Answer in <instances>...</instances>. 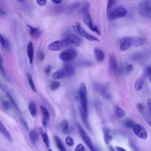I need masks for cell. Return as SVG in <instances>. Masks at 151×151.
I'll list each match as a JSON object with an SVG mask.
<instances>
[{
  "mask_svg": "<svg viewBox=\"0 0 151 151\" xmlns=\"http://www.w3.org/2000/svg\"><path fill=\"white\" fill-rule=\"evenodd\" d=\"M81 44L70 40L64 39L53 42L49 45L48 48L53 51L59 50L62 48L68 47H78Z\"/></svg>",
  "mask_w": 151,
  "mask_h": 151,
  "instance_id": "obj_1",
  "label": "cell"
},
{
  "mask_svg": "<svg viewBox=\"0 0 151 151\" xmlns=\"http://www.w3.org/2000/svg\"><path fill=\"white\" fill-rule=\"evenodd\" d=\"M74 72L73 66L70 64H66L62 68L52 74V78L54 79H57L71 76L73 75Z\"/></svg>",
  "mask_w": 151,
  "mask_h": 151,
  "instance_id": "obj_2",
  "label": "cell"
},
{
  "mask_svg": "<svg viewBox=\"0 0 151 151\" xmlns=\"http://www.w3.org/2000/svg\"><path fill=\"white\" fill-rule=\"evenodd\" d=\"M79 95L81 107L86 115L88 116L87 90L85 83H81L79 88Z\"/></svg>",
  "mask_w": 151,
  "mask_h": 151,
  "instance_id": "obj_3",
  "label": "cell"
},
{
  "mask_svg": "<svg viewBox=\"0 0 151 151\" xmlns=\"http://www.w3.org/2000/svg\"><path fill=\"white\" fill-rule=\"evenodd\" d=\"M140 14L142 16L150 19L151 16V0H143L139 6Z\"/></svg>",
  "mask_w": 151,
  "mask_h": 151,
  "instance_id": "obj_4",
  "label": "cell"
},
{
  "mask_svg": "<svg viewBox=\"0 0 151 151\" xmlns=\"http://www.w3.org/2000/svg\"><path fill=\"white\" fill-rule=\"evenodd\" d=\"M73 27L75 32L76 33L87 40L91 41L98 42L99 41V40L97 38L90 35L85 31L79 22H76Z\"/></svg>",
  "mask_w": 151,
  "mask_h": 151,
  "instance_id": "obj_5",
  "label": "cell"
},
{
  "mask_svg": "<svg viewBox=\"0 0 151 151\" xmlns=\"http://www.w3.org/2000/svg\"><path fill=\"white\" fill-rule=\"evenodd\" d=\"M77 126L80 136L83 140L91 151L95 150L89 136L81 126L79 122H77Z\"/></svg>",
  "mask_w": 151,
  "mask_h": 151,
  "instance_id": "obj_6",
  "label": "cell"
},
{
  "mask_svg": "<svg viewBox=\"0 0 151 151\" xmlns=\"http://www.w3.org/2000/svg\"><path fill=\"white\" fill-rule=\"evenodd\" d=\"M107 14L109 19L113 20L124 17L127 14V11L123 7H119L112 9Z\"/></svg>",
  "mask_w": 151,
  "mask_h": 151,
  "instance_id": "obj_7",
  "label": "cell"
},
{
  "mask_svg": "<svg viewBox=\"0 0 151 151\" xmlns=\"http://www.w3.org/2000/svg\"><path fill=\"white\" fill-rule=\"evenodd\" d=\"M76 50L73 48L66 49L63 51L59 55V58L63 60L69 61L74 59L77 56Z\"/></svg>",
  "mask_w": 151,
  "mask_h": 151,
  "instance_id": "obj_8",
  "label": "cell"
},
{
  "mask_svg": "<svg viewBox=\"0 0 151 151\" xmlns=\"http://www.w3.org/2000/svg\"><path fill=\"white\" fill-rule=\"evenodd\" d=\"M93 87L94 90L100 93L106 98L109 99L110 94L106 87L100 83L96 82L93 83Z\"/></svg>",
  "mask_w": 151,
  "mask_h": 151,
  "instance_id": "obj_9",
  "label": "cell"
},
{
  "mask_svg": "<svg viewBox=\"0 0 151 151\" xmlns=\"http://www.w3.org/2000/svg\"><path fill=\"white\" fill-rule=\"evenodd\" d=\"M132 128L134 133L139 138L142 139L147 138L148 136L147 131L142 125L139 124H135Z\"/></svg>",
  "mask_w": 151,
  "mask_h": 151,
  "instance_id": "obj_10",
  "label": "cell"
},
{
  "mask_svg": "<svg viewBox=\"0 0 151 151\" xmlns=\"http://www.w3.org/2000/svg\"><path fill=\"white\" fill-rule=\"evenodd\" d=\"M83 21L91 30L96 32L99 35H100V32L97 27L93 25L91 17L89 12L84 14Z\"/></svg>",
  "mask_w": 151,
  "mask_h": 151,
  "instance_id": "obj_11",
  "label": "cell"
},
{
  "mask_svg": "<svg viewBox=\"0 0 151 151\" xmlns=\"http://www.w3.org/2000/svg\"><path fill=\"white\" fill-rule=\"evenodd\" d=\"M132 45L131 37H124L120 40L119 49L122 51H124L128 49Z\"/></svg>",
  "mask_w": 151,
  "mask_h": 151,
  "instance_id": "obj_12",
  "label": "cell"
},
{
  "mask_svg": "<svg viewBox=\"0 0 151 151\" xmlns=\"http://www.w3.org/2000/svg\"><path fill=\"white\" fill-rule=\"evenodd\" d=\"M109 64L110 69L114 73H116L118 66L116 57L114 54L111 53L109 55Z\"/></svg>",
  "mask_w": 151,
  "mask_h": 151,
  "instance_id": "obj_13",
  "label": "cell"
},
{
  "mask_svg": "<svg viewBox=\"0 0 151 151\" xmlns=\"http://www.w3.org/2000/svg\"><path fill=\"white\" fill-rule=\"evenodd\" d=\"M64 39L78 42L80 44L82 42V40L77 35L71 33L70 30L66 31L64 34Z\"/></svg>",
  "mask_w": 151,
  "mask_h": 151,
  "instance_id": "obj_14",
  "label": "cell"
},
{
  "mask_svg": "<svg viewBox=\"0 0 151 151\" xmlns=\"http://www.w3.org/2000/svg\"><path fill=\"white\" fill-rule=\"evenodd\" d=\"M40 109L42 114V124L44 126H46L50 121V113L48 110L44 106L41 105Z\"/></svg>",
  "mask_w": 151,
  "mask_h": 151,
  "instance_id": "obj_15",
  "label": "cell"
},
{
  "mask_svg": "<svg viewBox=\"0 0 151 151\" xmlns=\"http://www.w3.org/2000/svg\"><path fill=\"white\" fill-rule=\"evenodd\" d=\"M0 132L9 142L11 143L13 142L12 136L0 120Z\"/></svg>",
  "mask_w": 151,
  "mask_h": 151,
  "instance_id": "obj_16",
  "label": "cell"
},
{
  "mask_svg": "<svg viewBox=\"0 0 151 151\" xmlns=\"http://www.w3.org/2000/svg\"><path fill=\"white\" fill-rule=\"evenodd\" d=\"M27 26L29 29V34L32 37L37 39L41 36L42 32L39 29L33 27L29 25H27Z\"/></svg>",
  "mask_w": 151,
  "mask_h": 151,
  "instance_id": "obj_17",
  "label": "cell"
},
{
  "mask_svg": "<svg viewBox=\"0 0 151 151\" xmlns=\"http://www.w3.org/2000/svg\"><path fill=\"white\" fill-rule=\"evenodd\" d=\"M102 130L104 142L106 144H108L112 140L113 136L110 130L107 128H103Z\"/></svg>",
  "mask_w": 151,
  "mask_h": 151,
  "instance_id": "obj_18",
  "label": "cell"
},
{
  "mask_svg": "<svg viewBox=\"0 0 151 151\" xmlns=\"http://www.w3.org/2000/svg\"><path fill=\"white\" fill-rule=\"evenodd\" d=\"M29 136L31 144L34 145H36L38 140L37 132L35 130L32 129L29 132Z\"/></svg>",
  "mask_w": 151,
  "mask_h": 151,
  "instance_id": "obj_19",
  "label": "cell"
},
{
  "mask_svg": "<svg viewBox=\"0 0 151 151\" xmlns=\"http://www.w3.org/2000/svg\"><path fill=\"white\" fill-rule=\"evenodd\" d=\"M81 116L84 125L88 130L90 132H91V128L87 119V116L86 115L83 110L81 107L79 108Z\"/></svg>",
  "mask_w": 151,
  "mask_h": 151,
  "instance_id": "obj_20",
  "label": "cell"
},
{
  "mask_svg": "<svg viewBox=\"0 0 151 151\" xmlns=\"http://www.w3.org/2000/svg\"><path fill=\"white\" fill-rule=\"evenodd\" d=\"M27 52L30 64H32L33 62L34 56V49L33 44L31 42H30L27 45Z\"/></svg>",
  "mask_w": 151,
  "mask_h": 151,
  "instance_id": "obj_21",
  "label": "cell"
},
{
  "mask_svg": "<svg viewBox=\"0 0 151 151\" xmlns=\"http://www.w3.org/2000/svg\"><path fill=\"white\" fill-rule=\"evenodd\" d=\"M132 45L135 47H139L142 45L144 43V38L137 37H131Z\"/></svg>",
  "mask_w": 151,
  "mask_h": 151,
  "instance_id": "obj_22",
  "label": "cell"
},
{
  "mask_svg": "<svg viewBox=\"0 0 151 151\" xmlns=\"http://www.w3.org/2000/svg\"><path fill=\"white\" fill-rule=\"evenodd\" d=\"M28 109L31 116L35 117L36 114L37 108L36 104L33 101H30L28 105Z\"/></svg>",
  "mask_w": 151,
  "mask_h": 151,
  "instance_id": "obj_23",
  "label": "cell"
},
{
  "mask_svg": "<svg viewBox=\"0 0 151 151\" xmlns=\"http://www.w3.org/2000/svg\"><path fill=\"white\" fill-rule=\"evenodd\" d=\"M93 52L95 56L98 61H102L104 60V54L101 50L97 47H95Z\"/></svg>",
  "mask_w": 151,
  "mask_h": 151,
  "instance_id": "obj_24",
  "label": "cell"
},
{
  "mask_svg": "<svg viewBox=\"0 0 151 151\" xmlns=\"http://www.w3.org/2000/svg\"><path fill=\"white\" fill-rule=\"evenodd\" d=\"M134 121L130 119H126L122 120V124L125 127L128 129L133 128L135 124Z\"/></svg>",
  "mask_w": 151,
  "mask_h": 151,
  "instance_id": "obj_25",
  "label": "cell"
},
{
  "mask_svg": "<svg viewBox=\"0 0 151 151\" xmlns=\"http://www.w3.org/2000/svg\"><path fill=\"white\" fill-rule=\"evenodd\" d=\"M2 60L0 56V73L4 79L6 81L10 82V78L3 68L2 65Z\"/></svg>",
  "mask_w": 151,
  "mask_h": 151,
  "instance_id": "obj_26",
  "label": "cell"
},
{
  "mask_svg": "<svg viewBox=\"0 0 151 151\" xmlns=\"http://www.w3.org/2000/svg\"><path fill=\"white\" fill-rule=\"evenodd\" d=\"M90 4L89 2L87 1H84L82 5L81 12L83 15L89 12Z\"/></svg>",
  "mask_w": 151,
  "mask_h": 151,
  "instance_id": "obj_27",
  "label": "cell"
},
{
  "mask_svg": "<svg viewBox=\"0 0 151 151\" xmlns=\"http://www.w3.org/2000/svg\"><path fill=\"white\" fill-rule=\"evenodd\" d=\"M78 65L84 67H89L93 65L92 62L87 60H79L78 62Z\"/></svg>",
  "mask_w": 151,
  "mask_h": 151,
  "instance_id": "obj_28",
  "label": "cell"
},
{
  "mask_svg": "<svg viewBox=\"0 0 151 151\" xmlns=\"http://www.w3.org/2000/svg\"><path fill=\"white\" fill-rule=\"evenodd\" d=\"M144 80L142 78H139L137 79L135 82L134 87L137 91L140 90L142 88L144 84Z\"/></svg>",
  "mask_w": 151,
  "mask_h": 151,
  "instance_id": "obj_29",
  "label": "cell"
},
{
  "mask_svg": "<svg viewBox=\"0 0 151 151\" xmlns=\"http://www.w3.org/2000/svg\"><path fill=\"white\" fill-rule=\"evenodd\" d=\"M27 78L31 89L33 91L36 92L37 90L31 74L29 73H28L27 74Z\"/></svg>",
  "mask_w": 151,
  "mask_h": 151,
  "instance_id": "obj_30",
  "label": "cell"
},
{
  "mask_svg": "<svg viewBox=\"0 0 151 151\" xmlns=\"http://www.w3.org/2000/svg\"><path fill=\"white\" fill-rule=\"evenodd\" d=\"M144 57L142 53H138L134 54L130 56V58L133 60L139 61L142 60Z\"/></svg>",
  "mask_w": 151,
  "mask_h": 151,
  "instance_id": "obj_31",
  "label": "cell"
},
{
  "mask_svg": "<svg viewBox=\"0 0 151 151\" xmlns=\"http://www.w3.org/2000/svg\"><path fill=\"white\" fill-rule=\"evenodd\" d=\"M55 139L57 146L60 150L62 151H66L65 149L62 144L60 138L58 137L55 136Z\"/></svg>",
  "mask_w": 151,
  "mask_h": 151,
  "instance_id": "obj_32",
  "label": "cell"
},
{
  "mask_svg": "<svg viewBox=\"0 0 151 151\" xmlns=\"http://www.w3.org/2000/svg\"><path fill=\"white\" fill-rule=\"evenodd\" d=\"M6 94L9 98V99L11 102L12 104L15 107V109L19 113L20 115H22V113L21 111L19 108L18 106H17V104H16V102L14 101V99L11 96V95L9 94V93L8 92H6Z\"/></svg>",
  "mask_w": 151,
  "mask_h": 151,
  "instance_id": "obj_33",
  "label": "cell"
},
{
  "mask_svg": "<svg viewBox=\"0 0 151 151\" xmlns=\"http://www.w3.org/2000/svg\"><path fill=\"white\" fill-rule=\"evenodd\" d=\"M60 127L62 130L65 132L68 129V122L65 119L62 120L60 123Z\"/></svg>",
  "mask_w": 151,
  "mask_h": 151,
  "instance_id": "obj_34",
  "label": "cell"
},
{
  "mask_svg": "<svg viewBox=\"0 0 151 151\" xmlns=\"http://www.w3.org/2000/svg\"><path fill=\"white\" fill-rule=\"evenodd\" d=\"M116 2V0H108L107 6V13L112 9Z\"/></svg>",
  "mask_w": 151,
  "mask_h": 151,
  "instance_id": "obj_35",
  "label": "cell"
},
{
  "mask_svg": "<svg viewBox=\"0 0 151 151\" xmlns=\"http://www.w3.org/2000/svg\"><path fill=\"white\" fill-rule=\"evenodd\" d=\"M42 137L43 142L46 145L47 147H49L50 145L49 140L46 132H45L42 134Z\"/></svg>",
  "mask_w": 151,
  "mask_h": 151,
  "instance_id": "obj_36",
  "label": "cell"
},
{
  "mask_svg": "<svg viewBox=\"0 0 151 151\" xmlns=\"http://www.w3.org/2000/svg\"><path fill=\"white\" fill-rule=\"evenodd\" d=\"M1 103L3 107L6 110H9L11 109V104L9 101L3 100Z\"/></svg>",
  "mask_w": 151,
  "mask_h": 151,
  "instance_id": "obj_37",
  "label": "cell"
},
{
  "mask_svg": "<svg viewBox=\"0 0 151 151\" xmlns=\"http://www.w3.org/2000/svg\"><path fill=\"white\" fill-rule=\"evenodd\" d=\"M80 3L76 2L71 5L68 9L69 13H72L77 9L80 6Z\"/></svg>",
  "mask_w": 151,
  "mask_h": 151,
  "instance_id": "obj_38",
  "label": "cell"
},
{
  "mask_svg": "<svg viewBox=\"0 0 151 151\" xmlns=\"http://www.w3.org/2000/svg\"><path fill=\"white\" fill-rule=\"evenodd\" d=\"M60 83L58 81H53L50 84V88L51 89L55 90L57 89L60 86Z\"/></svg>",
  "mask_w": 151,
  "mask_h": 151,
  "instance_id": "obj_39",
  "label": "cell"
},
{
  "mask_svg": "<svg viewBox=\"0 0 151 151\" xmlns=\"http://www.w3.org/2000/svg\"><path fill=\"white\" fill-rule=\"evenodd\" d=\"M19 119L22 125L26 130L28 131L29 129L28 126L25 120L22 115L20 116Z\"/></svg>",
  "mask_w": 151,
  "mask_h": 151,
  "instance_id": "obj_40",
  "label": "cell"
},
{
  "mask_svg": "<svg viewBox=\"0 0 151 151\" xmlns=\"http://www.w3.org/2000/svg\"><path fill=\"white\" fill-rule=\"evenodd\" d=\"M116 114L117 116L119 117H122L125 114L124 111L118 106L116 108Z\"/></svg>",
  "mask_w": 151,
  "mask_h": 151,
  "instance_id": "obj_41",
  "label": "cell"
},
{
  "mask_svg": "<svg viewBox=\"0 0 151 151\" xmlns=\"http://www.w3.org/2000/svg\"><path fill=\"white\" fill-rule=\"evenodd\" d=\"M65 141L66 144L69 146H71L73 144V139L70 136H68L66 137Z\"/></svg>",
  "mask_w": 151,
  "mask_h": 151,
  "instance_id": "obj_42",
  "label": "cell"
},
{
  "mask_svg": "<svg viewBox=\"0 0 151 151\" xmlns=\"http://www.w3.org/2000/svg\"><path fill=\"white\" fill-rule=\"evenodd\" d=\"M151 68L150 67H147L145 70L144 76L145 77H149L150 79Z\"/></svg>",
  "mask_w": 151,
  "mask_h": 151,
  "instance_id": "obj_43",
  "label": "cell"
},
{
  "mask_svg": "<svg viewBox=\"0 0 151 151\" xmlns=\"http://www.w3.org/2000/svg\"><path fill=\"white\" fill-rule=\"evenodd\" d=\"M4 48H6L7 50H11V46L10 42L8 39L4 37Z\"/></svg>",
  "mask_w": 151,
  "mask_h": 151,
  "instance_id": "obj_44",
  "label": "cell"
},
{
  "mask_svg": "<svg viewBox=\"0 0 151 151\" xmlns=\"http://www.w3.org/2000/svg\"><path fill=\"white\" fill-rule=\"evenodd\" d=\"M129 144L130 147L134 151L138 150L136 145L131 140L129 141Z\"/></svg>",
  "mask_w": 151,
  "mask_h": 151,
  "instance_id": "obj_45",
  "label": "cell"
},
{
  "mask_svg": "<svg viewBox=\"0 0 151 151\" xmlns=\"http://www.w3.org/2000/svg\"><path fill=\"white\" fill-rule=\"evenodd\" d=\"M84 147L81 144H78L76 147L75 150V151H84Z\"/></svg>",
  "mask_w": 151,
  "mask_h": 151,
  "instance_id": "obj_46",
  "label": "cell"
},
{
  "mask_svg": "<svg viewBox=\"0 0 151 151\" xmlns=\"http://www.w3.org/2000/svg\"><path fill=\"white\" fill-rule=\"evenodd\" d=\"M137 108L140 113H142L143 112L144 107L141 103H139L137 104Z\"/></svg>",
  "mask_w": 151,
  "mask_h": 151,
  "instance_id": "obj_47",
  "label": "cell"
},
{
  "mask_svg": "<svg viewBox=\"0 0 151 151\" xmlns=\"http://www.w3.org/2000/svg\"><path fill=\"white\" fill-rule=\"evenodd\" d=\"M45 57V55L43 52H39L38 55V58L39 60L41 61L43 60Z\"/></svg>",
  "mask_w": 151,
  "mask_h": 151,
  "instance_id": "obj_48",
  "label": "cell"
},
{
  "mask_svg": "<svg viewBox=\"0 0 151 151\" xmlns=\"http://www.w3.org/2000/svg\"><path fill=\"white\" fill-rule=\"evenodd\" d=\"M133 65L131 64L127 65L126 66V70L127 72H131L133 69Z\"/></svg>",
  "mask_w": 151,
  "mask_h": 151,
  "instance_id": "obj_49",
  "label": "cell"
},
{
  "mask_svg": "<svg viewBox=\"0 0 151 151\" xmlns=\"http://www.w3.org/2000/svg\"><path fill=\"white\" fill-rule=\"evenodd\" d=\"M51 66L48 65L46 66L45 69V72L46 74H49L51 71Z\"/></svg>",
  "mask_w": 151,
  "mask_h": 151,
  "instance_id": "obj_50",
  "label": "cell"
},
{
  "mask_svg": "<svg viewBox=\"0 0 151 151\" xmlns=\"http://www.w3.org/2000/svg\"><path fill=\"white\" fill-rule=\"evenodd\" d=\"M38 4L40 6L44 5L46 2V0H37Z\"/></svg>",
  "mask_w": 151,
  "mask_h": 151,
  "instance_id": "obj_51",
  "label": "cell"
},
{
  "mask_svg": "<svg viewBox=\"0 0 151 151\" xmlns=\"http://www.w3.org/2000/svg\"><path fill=\"white\" fill-rule=\"evenodd\" d=\"M151 100L150 98L148 99L147 100V105L150 113L151 111Z\"/></svg>",
  "mask_w": 151,
  "mask_h": 151,
  "instance_id": "obj_52",
  "label": "cell"
},
{
  "mask_svg": "<svg viewBox=\"0 0 151 151\" xmlns=\"http://www.w3.org/2000/svg\"><path fill=\"white\" fill-rule=\"evenodd\" d=\"M116 150L117 151H126L124 148H122V147H119V146H116Z\"/></svg>",
  "mask_w": 151,
  "mask_h": 151,
  "instance_id": "obj_53",
  "label": "cell"
},
{
  "mask_svg": "<svg viewBox=\"0 0 151 151\" xmlns=\"http://www.w3.org/2000/svg\"><path fill=\"white\" fill-rule=\"evenodd\" d=\"M52 1L56 4H59L60 3L62 0H51Z\"/></svg>",
  "mask_w": 151,
  "mask_h": 151,
  "instance_id": "obj_54",
  "label": "cell"
},
{
  "mask_svg": "<svg viewBox=\"0 0 151 151\" xmlns=\"http://www.w3.org/2000/svg\"><path fill=\"white\" fill-rule=\"evenodd\" d=\"M0 88L2 89V90L4 91H5V89L4 86L0 82Z\"/></svg>",
  "mask_w": 151,
  "mask_h": 151,
  "instance_id": "obj_55",
  "label": "cell"
},
{
  "mask_svg": "<svg viewBox=\"0 0 151 151\" xmlns=\"http://www.w3.org/2000/svg\"><path fill=\"white\" fill-rule=\"evenodd\" d=\"M108 149L110 151H115L114 148L111 146H109L108 147Z\"/></svg>",
  "mask_w": 151,
  "mask_h": 151,
  "instance_id": "obj_56",
  "label": "cell"
},
{
  "mask_svg": "<svg viewBox=\"0 0 151 151\" xmlns=\"http://www.w3.org/2000/svg\"><path fill=\"white\" fill-rule=\"evenodd\" d=\"M17 0L18 1H19V2H23L25 0Z\"/></svg>",
  "mask_w": 151,
  "mask_h": 151,
  "instance_id": "obj_57",
  "label": "cell"
},
{
  "mask_svg": "<svg viewBox=\"0 0 151 151\" xmlns=\"http://www.w3.org/2000/svg\"><path fill=\"white\" fill-rule=\"evenodd\" d=\"M2 36L1 34L0 33V38Z\"/></svg>",
  "mask_w": 151,
  "mask_h": 151,
  "instance_id": "obj_58",
  "label": "cell"
}]
</instances>
